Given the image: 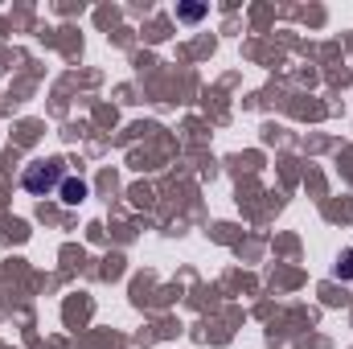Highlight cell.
Returning <instances> with one entry per match:
<instances>
[{"label": "cell", "mask_w": 353, "mask_h": 349, "mask_svg": "<svg viewBox=\"0 0 353 349\" xmlns=\"http://www.w3.org/2000/svg\"><path fill=\"white\" fill-rule=\"evenodd\" d=\"M62 165H54V161H33V165H25V173H21V185L29 189V193H37V197H46L50 189H62Z\"/></svg>", "instance_id": "cell-1"}, {"label": "cell", "mask_w": 353, "mask_h": 349, "mask_svg": "<svg viewBox=\"0 0 353 349\" xmlns=\"http://www.w3.org/2000/svg\"><path fill=\"white\" fill-rule=\"evenodd\" d=\"M58 193H62V201H66V206H79V201L87 197V181H83V177H66Z\"/></svg>", "instance_id": "cell-2"}, {"label": "cell", "mask_w": 353, "mask_h": 349, "mask_svg": "<svg viewBox=\"0 0 353 349\" xmlns=\"http://www.w3.org/2000/svg\"><path fill=\"white\" fill-rule=\"evenodd\" d=\"M176 17H181V21H201V17H205V4H181Z\"/></svg>", "instance_id": "cell-3"}, {"label": "cell", "mask_w": 353, "mask_h": 349, "mask_svg": "<svg viewBox=\"0 0 353 349\" xmlns=\"http://www.w3.org/2000/svg\"><path fill=\"white\" fill-rule=\"evenodd\" d=\"M337 275H341V279H353V247L341 255V263H337Z\"/></svg>", "instance_id": "cell-4"}]
</instances>
